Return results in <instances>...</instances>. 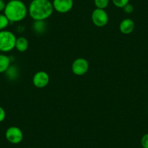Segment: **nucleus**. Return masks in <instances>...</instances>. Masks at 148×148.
<instances>
[{
  "label": "nucleus",
  "instance_id": "2",
  "mask_svg": "<svg viewBox=\"0 0 148 148\" xmlns=\"http://www.w3.org/2000/svg\"><path fill=\"white\" fill-rule=\"evenodd\" d=\"M4 14L10 22H20L25 19L27 16L28 8L21 0L9 1L5 7Z\"/></svg>",
  "mask_w": 148,
  "mask_h": 148
},
{
  "label": "nucleus",
  "instance_id": "9",
  "mask_svg": "<svg viewBox=\"0 0 148 148\" xmlns=\"http://www.w3.org/2000/svg\"><path fill=\"white\" fill-rule=\"evenodd\" d=\"M135 28V23L133 20L130 18H125L121 22L119 25V29L123 34L129 35L132 34Z\"/></svg>",
  "mask_w": 148,
  "mask_h": 148
},
{
  "label": "nucleus",
  "instance_id": "8",
  "mask_svg": "<svg viewBox=\"0 0 148 148\" xmlns=\"http://www.w3.org/2000/svg\"><path fill=\"white\" fill-rule=\"evenodd\" d=\"M73 0H53L54 10L61 14L67 13L73 8Z\"/></svg>",
  "mask_w": 148,
  "mask_h": 148
},
{
  "label": "nucleus",
  "instance_id": "6",
  "mask_svg": "<svg viewBox=\"0 0 148 148\" xmlns=\"http://www.w3.org/2000/svg\"><path fill=\"white\" fill-rule=\"evenodd\" d=\"M5 138L11 144L18 145L23 139V133L18 126H10L5 132Z\"/></svg>",
  "mask_w": 148,
  "mask_h": 148
},
{
  "label": "nucleus",
  "instance_id": "17",
  "mask_svg": "<svg viewBox=\"0 0 148 148\" xmlns=\"http://www.w3.org/2000/svg\"><path fill=\"white\" fill-rule=\"evenodd\" d=\"M141 145L142 148H148V133L144 134L141 138Z\"/></svg>",
  "mask_w": 148,
  "mask_h": 148
},
{
  "label": "nucleus",
  "instance_id": "23",
  "mask_svg": "<svg viewBox=\"0 0 148 148\" xmlns=\"http://www.w3.org/2000/svg\"><path fill=\"white\" fill-rule=\"evenodd\" d=\"M29 148H34V147H29Z\"/></svg>",
  "mask_w": 148,
  "mask_h": 148
},
{
  "label": "nucleus",
  "instance_id": "5",
  "mask_svg": "<svg viewBox=\"0 0 148 148\" xmlns=\"http://www.w3.org/2000/svg\"><path fill=\"white\" fill-rule=\"evenodd\" d=\"M92 21L95 26L102 28L108 24L109 21V16L105 10L96 8L92 13Z\"/></svg>",
  "mask_w": 148,
  "mask_h": 148
},
{
  "label": "nucleus",
  "instance_id": "4",
  "mask_svg": "<svg viewBox=\"0 0 148 148\" xmlns=\"http://www.w3.org/2000/svg\"><path fill=\"white\" fill-rule=\"evenodd\" d=\"M89 68V62L85 58H79L73 62L71 71L76 76H82L88 72Z\"/></svg>",
  "mask_w": 148,
  "mask_h": 148
},
{
  "label": "nucleus",
  "instance_id": "3",
  "mask_svg": "<svg viewBox=\"0 0 148 148\" xmlns=\"http://www.w3.org/2000/svg\"><path fill=\"white\" fill-rule=\"evenodd\" d=\"M16 36L8 30L0 31V52H9L15 48Z\"/></svg>",
  "mask_w": 148,
  "mask_h": 148
},
{
  "label": "nucleus",
  "instance_id": "21",
  "mask_svg": "<svg viewBox=\"0 0 148 148\" xmlns=\"http://www.w3.org/2000/svg\"><path fill=\"white\" fill-rule=\"evenodd\" d=\"M9 1H14V0H9Z\"/></svg>",
  "mask_w": 148,
  "mask_h": 148
},
{
  "label": "nucleus",
  "instance_id": "13",
  "mask_svg": "<svg viewBox=\"0 0 148 148\" xmlns=\"http://www.w3.org/2000/svg\"><path fill=\"white\" fill-rule=\"evenodd\" d=\"M5 73H7V76L11 80H15L19 76V71L15 65H10Z\"/></svg>",
  "mask_w": 148,
  "mask_h": 148
},
{
  "label": "nucleus",
  "instance_id": "16",
  "mask_svg": "<svg viewBox=\"0 0 148 148\" xmlns=\"http://www.w3.org/2000/svg\"><path fill=\"white\" fill-rule=\"evenodd\" d=\"M113 5L118 8H122L126 6L127 4L129 3L130 0H111Z\"/></svg>",
  "mask_w": 148,
  "mask_h": 148
},
{
  "label": "nucleus",
  "instance_id": "10",
  "mask_svg": "<svg viewBox=\"0 0 148 148\" xmlns=\"http://www.w3.org/2000/svg\"><path fill=\"white\" fill-rule=\"evenodd\" d=\"M47 24L46 21H34L32 24V29L36 34H43L46 31Z\"/></svg>",
  "mask_w": 148,
  "mask_h": 148
},
{
  "label": "nucleus",
  "instance_id": "19",
  "mask_svg": "<svg viewBox=\"0 0 148 148\" xmlns=\"http://www.w3.org/2000/svg\"><path fill=\"white\" fill-rule=\"evenodd\" d=\"M6 118V112L3 108L0 106V123L4 121Z\"/></svg>",
  "mask_w": 148,
  "mask_h": 148
},
{
  "label": "nucleus",
  "instance_id": "12",
  "mask_svg": "<svg viewBox=\"0 0 148 148\" xmlns=\"http://www.w3.org/2000/svg\"><path fill=\"white\" fill-rule=\"evenodd\" d=\"M11 60L7 55L0 54V73H5L10 66Z\"/></svg>",
  "mask_w": 148,
  "mask_h": 148
},
{
  "label": "nucleus",
  "instance_id": "20",
  "mask_svg": "<svg viewBox=\"0 0 148 148\" xmlns=\"http://www.w3.org/2000/svg\"><path fill=\"white\" fill-rule=\"evenodd\" d=\"M6 5L7 3H5V2L4 0H0V12L5 11Z\"/></svg>",
  "mask_w": 148,
  "mask_h": 148
},
{
  "label": "nucleus",
  "instance_id": "14",
  "mask_svg": "<svg viewBox=\"0 0 148 148\" xmlns=\"http://www.w3.org/2000/svg\"><path fill=\"white\" fill-rule=\"evenodd\" d=\"M96 8L98 9L105 10L110 4V0H94Z\"/></svg>",
  "mask_w": 148,
  "mask_h": 148
},
{
  "label": "nucleus",
  "instance_id": "7",
  "mask_svg": "<svg viewBox=\"0 0 148 148\" xmlns=\"http://www.w3.org/2000/svg\"><path fill=\"white\" fill-rule=\"evenodd\" d=\"M49 83V76L47 72L43 71H38L33 77V84L36 88L43 89Z\"/></svg>",
  "mask_w": 148,
  "mask_h": 148
},
{
  "label": "nucleus",
  "instance_id": "18",
  "mask_svg": "<svg viewBox=\"0 0 148 148\" xmlns=\"http://www.w3.org/2000/svg\"><path fill=\"white\" fill-rule=\"evenodd\" d=\"M123 11H124L125 13L126 14H131L134 12V6L132 5H131L130 3L127 4L125 7H123Z\"/></svg>",
  "mask_w": 148,
  "mask_h": 148
},
{
  "label": "nucleus",
  "instance_id": "22",
  "mask_svg": "<svg viewBox=\"0 0 148 148\" xmlns=\"http://www.w3.org/2000/svg\"><path fill=\"white\" fill-rule=\"evenodd\" d=\"M30 1H31H31H33V0H30Z\"/></svg>",
  "mask_w": 148,
  "mask_h": 148
},
{
  "label": "nucleus",
  "instance_id": "15",
  "mask_svg": "<svg viewBox=\"0 0 148 148\" xmlns=\"http://www.w3.org/2000/svg\"><path fill=\"white\" fill-rule=\"evenodd\" d=\"M10 21L8 19L5 14L0 13V31H3L9 25Z\"/></svg>",
  "mask_w": 148,
  "mask_h": 148
},
{
  "label": "nucleus",
  "instance_id": "11",
  "mask_svg": "<svg viewBox=\"0 0 148 148\" xmlns=\"http://www.w3.org/2000/svg\"><path fill=\"white\" fill-rule=\"evenodd\" d=\"M28 39L24 36H20L17 38L16 42H15V49L20 52H24L28 49Z\"/></svg>",
  "mask_w": 148,
  "mask_h": 148
},
{
  "label": "nucleus",
  "instance_id": "1",
  "mask_svg": "<svg viewBox=\"0 0 148 148\" xmlns=\"http://www.w3.org/2000/svg\"><path fill=\"white\" fill-rule=\"evenodd\" d=\"M53 5L50 0H33L28 8V13L34 21H46L52 16Z\"/></svg>",
  "mask_w": 148,
  "mask_h": 148
}]
</instances>
